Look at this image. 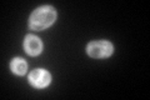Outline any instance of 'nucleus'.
<instances>
[{"label":"nucleus","mask_w":150,"mask_h":100,"mask_svg":"<svg viewBox=\"0 0 150 100\" xmlns=\"http://www.w3.org/2000/svg\"><path fill=\"white\" fill-rule=\"evenodd\" d=\"M56 20V10L50 5L38 8L29 19V28L31 30H44Z\"/></svg>","instance_id":"f257e3e1"},{"label":"nucleus","mask_w":150,"mask_h":100,"mask_svg":"<svg viewBox=\"0 0 150 100\" xmlns=\"http://www.w3.org/2000/svg\"><path fill=\"white\" fill-rule=\"evenodd\" d=\"M86 51L91 58L95 59H104L112 54L114 48L112 44L106 40H99V41H91L86 46Z\"/></svg>","instance_id":"f03ea898"},{"label":"nucleus","mask_w":150,"mask_h":100,"mask_svg":"<svg viewBox=\"0 0 150 100\" xmlns=\"http://www.w3.org/2000/svg\"><path fill=\"white\" fill-rule=\"evenodd\" d=\"M51 80L50 74L44 69H35L29 74V82L33 87L38 89H43L48 87Z\"/></svg>","instance_id":"7ed1b4c3"},{"label":"nucleus","mask_w":150,"mask_h":100,"mask_svg":"<svg viewBox=\"0 0 150 100\" xmlns=\"http://www.w3.org/2000/svg\"><path fill=\"white\" fill-rule=\"evenodd\" d=\"M24 49L29 55H33V56L39 55L41 53V50H43V43H41V40L38 36L29 34L26 35L24 40Z\"/></svg>","instance_id":"20e7f679"},{"label":"nucleus","mask_w":150,"mask_h":100,"mask_svg":"<svg viewBox=\"0 0 150 100\" xmlns=\"http://www.w3.org/2000/svg\"><path fill=\"white\" fill-rule=\"evenodd\" d=\"M10 68L11 71L16 75H24L28 70V64L24 59H20V58H15L13 59L11 64H10Z\"/></svg>","instance_id":"39448f33"}]
</instances>
